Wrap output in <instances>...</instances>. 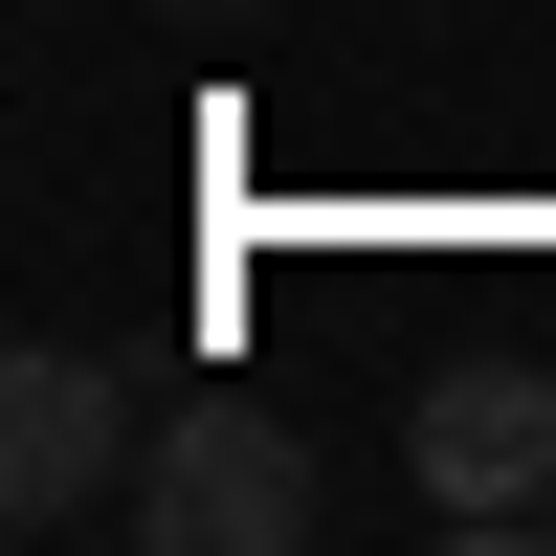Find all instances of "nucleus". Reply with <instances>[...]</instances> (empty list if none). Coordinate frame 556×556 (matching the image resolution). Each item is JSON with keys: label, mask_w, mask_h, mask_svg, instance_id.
I'll list each match as a JSON object with an SVG mask.
<instances>
[{"label": "nucleus", "mask_w": 556, "mask_h": 556, "mask_svg": "<svg viewBox=\"0 0 556 556\" xmlns=\"http://www.w3.org/2000/svg\"><path fill=\"white\" fill-rule=\"evenodd\" d=\"M312 513H334V468H312L267 401H178L156 468H134V534L156 556H312Z\"/></svg>", "instance_id": "nucleus-1"}, {"label": "nucleus", "mask_w": 556, "mask_h": 556, "mask_svg": "<svg viewBox=\"0 0 556 556\" xmlns=\"http://www.w3.org/2000/svg\"><path fill=\"white\" fill-rule=\"evenodd\" d=\"M424 513L445 534H556V379L534 356H445L424 379Z\"/></svg>", "instance_id": "nucleus-2"}, {"label": "nucleus", "mask_w": 556, "mask_h": 556, "mask_svg": "<svg viewBox=\"0 0 556 556\" xmlns=\"http://www.w3.org/2000/svg\"><path fill=\"white\" fill-rule=\"evenodd\" d=\"M134 468H156V445H134V379L45 334L23 379H0V513H23V534H89V513H112Z\"/></svg>", "instance_id": "nucleus-3"}]
</instances>
